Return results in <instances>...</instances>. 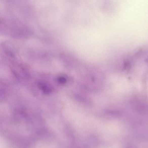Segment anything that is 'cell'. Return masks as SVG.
I'll list each match as a JSON object with an SVG mask.
<instances>
[{
	"instance_id": "1",
	"label": "cell",
	"mask_w": 148,
	"mask_h": 148,
	"mask_svg": "<svg viewBox=\"0 0 148 148\" xmlns=\"http://www.w3.org/2000/svg\"><path fill=\"white\" fill-rule=\"evenodd\" d=\"M40 87H41V90L43 91V92L46 94H49L51 92V90L50 88L45 85L41 84L40 85Z\"/></svg>"
}]
</instances>
